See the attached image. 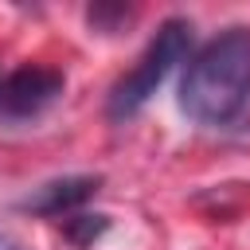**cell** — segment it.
I'll return each instance as SVG.
<instances>
[{
	"label": "cell",
	"mask_w": 250,
	"mask_h": 250,
	"mask_svg": "<svg viewBox=\"0 0 250 250\" xmlns=\"http://www.w3.org/2000/svg\"><path fill=\"white\" fill-rule=\"evenodd\" d=\"M59 94H62V74L59 70L20 66L0 82V117H8V121L39 117Z\"/></svg>",
	"instance_id": "cell-3"
},
{
	"label": "cell",
	"mask_w": 250,
	"mask_h": 250,
	"mask_svg": "<svg viewBox=\"0 0 250 250\" xmlns=\"http://www.w3.org/2000/svg\"><path fill=\"white\" fill-rule=\"evenodd\" d=\"M250 98V27H227L184 70L180 109L199 125H227Z\"/></svg>",
	"instance_id": "cell-1"
},
{
	"label": "cell",
	"mask_w": 250,
	"mask_h": 250,
	"mask_svg": "<svg viewBox=\"0 0 250 250\" xmlns=\"http://www.w3.org/2000/svg\"><path fill=\"white\" fill-rule=\"evenodd\" d=\"M188 47H191V27H188L184 20H168V23H160V31L152 35V43H148L145 55L137 59V66L113 86L109 105H105L109 117H113V121L133 117V113L156 94V86L172 74V66L184 62Z\"/></svg>",
	"instance_id": "cell-2"
},
{
	"label": "cell",
	"mask_w": 250,
	"mask_h": 250,
	"mask_svg": "<svg viewBox=\"0 0 250 250\" xmlns=\"http://www.w3.org/2000/svg\"><path fill=\"white\" fill-rule=\"evenodd\" d=\"M105 227H109L105 215H74V219H66V238L74 246H90L94 238L105 234Z\"/></svg>",
	"instance_id": "cell-5"
},
{
	"label": "cell",
	"mask_w": 250,
	"mask_h": 250,
	"mask_svg": "<svg viewBox=\"0 0 250 250\" xmlns=\"http://www.w3.org/2000/svg\"><path fill=\"white\" fill-rule=\"evenodd\" d=\"M0 250H23V246H20L12 234H0Z\"/></svg>",
	"instance_id": "cell-6"
},
{
	"label": "cell",
	"mask_w": 250,
	"mask_h": 250,
	"mask_svg": "<svg viewBox=\"0 0 250 250\" xmlns=\"http://www.w3.org/2000/svg\"><path fill=\"white\" fill-rule=\"evenodd\" d=\"M98 188H102V176H62V180H47V184H39L31 195L20 199V207L31 211V215H47V219H55V215H70V211H78Z\"/></svg>",
	"instance_id": "cell-4"
}]
</instances>
